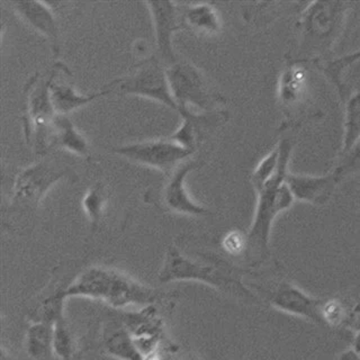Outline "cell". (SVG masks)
Returning <instances> with one entry per match:
<instances>
[{"mask_svg":"<svg viewBox=\"0 0 360 360\" xmlns=\"http://www.w3.org/2000/svg\"><path fill=\"white\" fill-rule=\"evenodd\" d=\"M337 360H360V354L354 348L348 349L341 352Z\"/></svg>","mask_w":360,"mask_h":360,"instance_id":"cell-33","label":"cell"},{"mask_svg":"<svg viewBox=\"0 0 360 360\" xmlns=\"http://www.w3.org/2000/svg\"><path fill=\"white\" fill-rule=\"evenodd\" d=\"M103 346L107 354L120 360H146L143 354L121 321H108L103 329Z\"/></svg>","mask_w":360,"mask_h":360,"instance_id":"cell-17","label":"cell"},{"mask_svg":"<svg viewBox=\"0 0 360 360\" xmlns=\"http://www.w3.org/2000/svg\"><path fill=\"white\" fill-rule=\"evenodd\" d=\"M106 90L110 93L141 96L178 110L169 86L167 68L155 56L142 62L131 76L110 82Z\"/></svg>","mask_w":360,"mask_h":360,"instance_id":"cell-7","label":"cell"},{"mask_svg":"<svg viewBox=\"0 0 360 360\" xmlns=\"http://www.w3.org/2000/svg\"><path fill=\"white\" fill-rule=\"evenodd\" d=\"M360 139V87L350 97L346 104L345 129L340 158L346 155Z\"/></svg>","mask_w":360,"mask_h":360,"instance_id":"cell-23","label":"cell"},{"mask_svg":"<svg viewBox=\"0 0 360 360\" xmlns=\"http://www.w3.org/2000/svg\"><path fill=\"white\" fill-rule=\"evenodd\" d=\"M151 13L157 39V56L166 68L177 62L172 49V35L174 32L185 27L181 6L170 1H149L146 3Z\"/></svg>","mask_w":360,"mask_h":360,"instance_id":"cell-10","label":"cell"},{"mask_svg":"<svg viewBox=\"0 0 360 360\" xmlns=\"http://www.w3.org/2000/svg\"><path fill=\"white\" fill-rule=\"evenodd\" d=\"M348 4L316 1L304 11L300 20L302 45L315 53L329 51L346 24Z\"/></svg>","mask_w":360,"mask_h":360,"instance_id":"cell-5","label":"cell"},{"mask_svg":"<svg viewBox=\"0 0 360 360\" xmlns=\"http://www.w3.org/2000/svg\"><path fill=\"white\" fill-rule=\"evenodd\" d=\"M50 140L51 143L73 152L75 155L89 157L88 141L65 115H56L54 118L51 127Z\"/></svg>","mask_w":360,"mask_h":360,"instance_id":"cell-19","label":"cell"},{"mask_svg":"<svg viewBox=\"0 0 360 360\" xmlns=\"http://www.w3.org/2000/svg\"><path fill=\"white\" fill-rule=\"evenodd\" d=\"M222 245L224 250L232 256L245 255L248 249L247 234L242 233L241 231H230L223 238Z\"/></svg>","mask_w":360,"mask_h":360,"instance_id":"cell-31","label":"cell"},{"mask_svg":"<svg viewBox=\"0 0 360 360\" xmlns=\"http://www.w3.org/2000/svg\"><path fill=\"white\" fill-rule=\"evenodd\" d=\"M105 204H106V196H105L104 187L101 184L91 187L87 194L84 195L82 207L94 228L97 226L99 219L103 217Z\"/></svg>","mask_w":360,"mask_h":360,"instance_id":"cell-26","label":"cell"},{"mask_svg":"<svg viewBox=\"0 0 360 360\" xmlns=\"http://www.w3.org/2000/svg\"><path fill=\"white\" fill-rule=\"evenodd\" d=\"M0 360H13V358H11V354L3 348V350H1V359Z\"/></svg>","mask_w":360,"mask_h":360,"instance_id":"cell-35","label":"cell"},{"mask_svg":"<svg viewBox=\"0 0 360 360\" xmlns=\"http://www.w3.org/2000/svg\"><path fill=\"white\" fill-rule=\"evenodd\" d=\"M185 27L196 33L215 35L221 31L222 24L219 13L210 4H194L181 7Z\"/></svg>","mask_w":360,"mask_h":360,"instance_id":"cell-20","label":"cell"},{"mask_svg":"<svg viewBox=\"0 0 360 360\" xmlns=\"http://www.w3.org/2000/svg\"><path fill=\"white\" fill-rule=\"evenodd\" d=\"M169 86L178 112L188 110V105L204 112H214L225 103L224 97L212 88L205 75L188 62H176L167 68Z\"/></svg>","mask_w":360,"mask_h":360,"instance_id":"cell-6","label":"cell"},{"mask_svg":"<svg viewBox=\"0 0 360 360\" xmlns=\"http://www.w3.org/2000/svg\"><path fill=\"white\" fill-rule=\"evenodd\" d=\"M179 112L183 116V124L170 139L185 149L194 152L198 143L223 125L229 118L228 112L223 110H214L205 114H194L189 110Z\"/></svg>","mask_w":360,"mask_h":360,"instance_id":"cell-14","label":"cell"},{"mask_svg":"<svg viewBox=\"0 0 360 360\" xmlns=\"http://www.w3.org/2000/svg\"><path fill=\"white\" fill-rule=\"evenodd\" d=\"M279 168L273 179L257 191V205L250 230L247 233L245 257L252 264L264 262L269 253L270 236L274 222L279 214L292 207L295 197L287 185L288 163L292 155V141L283 139L279 142Z\"/></svg>","mask_w":360,"mask_h":360,"instance_id":"cell-1","label":"cell"},{"mask_svg":"<svg viewBox=\"0 0 360 360\" xmlns=\"http://www.w3.org/2000/svg\"><path fill=\"white\" fill-rule=\"evenodd\" d=\"M65 297L90 298L114 309H123L155 305L159 295L155 290L141 284L121 270L106 266H91L79 274L65 288Z\"/></svg>","mask_w":360,"mask_h":360,"instance_id":"cell-2","label":"cell"},{"mask_svg":"<svg viewBox=\"0 0 360 360\" xmlns=\"http://www.w3.org/2000/svg\"><path fill=\"white\" fill-rule=\"evenodd\" d=\"M309 75L303 65L292 63L286 65L279 79L278 97L281 106L287 110L301 104L307 98Z\"/></svg>","mask_w":360,"mask_h":360,"instance_id":"cell-18","label":"cell"},{"mask_svg":"<svg viewBox=\"0 0 360 360\" xmlns=\"http://www.w3.org/2000/svg\"><path fill=\"white\" fill-rule=\"evenodd\" d=\"M115 152L129 160L152 167L166 174L176 170L194 153V151L185 149L170 138L129 144L117 148Z\"/></svg>","mask_w":360,"mask_h":360,"instance_id":"cell-9","label":"cell"},{"mask_svg":"<svg viewBox=\"0 0 360 360\" xmlns=\"http://www.w3.org/2000/svg\"><path fill=\"white\" fill-rule=\"evenodd\" d=\"M279 168V149L276 146L269 155L262 159L259 162L258 166L253 170L251 176V183H252L255 189H259L262 186L266 185L268 181L275 177V174L278 172Z\"/></svg>","mask_w":360,"mask_h":360,"instance_id":"cell-27","label":"cell"},{"mask_svg":"<svg viewBox=\"0 0 360 360\" xmlns=\"http://www.w3.org/2000/svg\"><path fill=\"white\" fill-rule=\"evenodd\" d=\"M122 322L134 338L144 358L159 352L163 340V322L155 305L127 313L122 318Z\"/></svg>","mask_w":360,"mask_h":360,"instance_id":"cell-13","label":"cell"},{"mask_svg":"<svg viewBox=\"0 0 360 360\" xmlns=\"http://www.w3.org/2000/svg\"><path fill=\"white\" fill-rule=\"evenodd\" d=\"M65 67L58 63L48 73H37L27 84L26 99L25 134L27 140L34 139L37 155H43L50 146L51 127L56 118V110L51 98V84Z\"/></svg>","mask_w":360,"mask_h":360,"instance_id":"cell-4","label":"cell"},{"mask_svg":"<svg viewBox=\"0 0 360 360\" xmlns=\"http://www.w3.org/2000/svg\"><path fill=\"white\" fill-rule=\"evenodd\" d=\"M25 348L33 359H44L53 354V324L34 321L26 331Z\"/></svg>","mask_w":360,"mask_h":360,"instance_id":"cell-22","label":"cell"},{"mask_svg":"<svg viewBox=\"0 0 360 360\" xmlns=\"http://www.w3.org/2000/svg\"><path fill=\"white\" fill-rule=\"evenodd\" d=\"M73 179V170L53 161H41L18 172L13 186L11 207L35 210L54 184Z\"/></svg>","mask_w":360,"mask_h":360,"instance_id":"cell-8","label":"cell"},{"mask_svg":"<svg viewBox=\"0 0 360 360\" xmlns=\"http://www.w3.org/2000/svg\"><path fill=\"white\" fill-rule=\"evenodd\" d=\"M358 172H360V139L346 155L340 158L339 165L332 172L338 181H341Z\"/></svg>","mask_w":360,"mask_h":360,"instance_id":"cell-29","label":"cell"},{"mask_svg":"<svg viewBox=\"0 0 360 360\" xmlns=\"http://www.w3.org/2000/svg\"><path fill=\"white\" fill-rule=\"evenodd\" d=\"M11 6L27 25L46 37L53 49L54 54L59 53V25L50 6L39 1H16L11 3Z\"/></svg>","mask_w":360,"mask_h":360,"instance_id":"cell-16","label":"cell"},{"mask_svg":"<svg viewBox=\"0 0 360 360\" xmlns=\"http://www.w3.org/2000/svg\"><path fill=\"white\" fill-rule=\"evenodd\" d=\"M65 288L56 290L53 295L46 298L39 305L37 311V319L34 321H42L48 323L54 324L59 319L63 318L65 311Z\"/></svg>","mask_w":360,"mask_h":360,"instance_id":"cell-25","label":"cell"},{"mask_svg":"<svg viewBox=\"0 0 360 360\" xmlns=\"http://www.w3.org/2000/svg\"><path fill=\"white\" fill-rule=\"evenodd\" d=\"M108 94H110L108 90L103 89L99 93L84 96L67 84H56L54 82L51 84V98L58 115H65L68 112L89 104L94 99L101 98Z\"/></svg>","mask_w":360,"mask_h":360,"instance_id":"cell-21","label":"cell"},{"mask_svg":"<svg viewBox=\"0 0 360 360\" xmlns=\"http://www.w3.org/2000/svg\"><path fill=\"white\" fill-rule=\"evenodd\" d=\"M196 168H198L196 161H186L169 174L168 180L163 185L160 194L165 210L188 217H206L211 214L207 208L195 202L186 189V177Z\"/></svg>","mask_w":360,"mask_h":360,"instance_id":"cell-11","label":"cell"},{"mask_svg":"<svg viewBox=\"0 0 360 360\" xmlns=\"http://www.w3.org/2000/svg\"><path fill=\"white\" fill-rule=\"evenodd\" d=\"M285 181L296 200L316 206L326 205L329 202L339 183L333 172L322 177L288 172Z\"/></svg>","mask_w":360,"mask_h":360,"instance_id":"cell-15","label":"cell"},{"mask_svg":"<svg viewBox=\"0 0 360 360\" xmlns=\"http://www.w3.org/2000/svg\"><path fill=\"white\" fill-rule=\"evenodd\" d=\"M348 303L341 298L322 300L321 318L326 326H341L346 323Z\"/></svg>","mask_w":360,"mask_h":360,"instance_id":"cell-28","label":"cell"},{"mask_svg":"<svg viewBox=\"0 0 360 360\" xmlns=\"http://www.w3.org/2000/svg\"><path fill=\"white\" fill-rule=\"evenodd\" d=\"M354 349L360 354V332H358L357 335L354 338Z\"/></svg>","mask_w":360,"mask_h":360,"instance_id":"cell-34","label":"cell"},{"mask_svg":"<svg viewBox=\"0 0 360 360\" xmlns=\"http://www.w3.org/2000/svg\"><path fill=\"white\" fill-rule=\"evenodd\" d=\"M158 279L162 284L174 281H198L219 292L245 303H257V297L242 281L240 274L219 259L196 262L184 256L177 248L169 247Z\"/></svg>","mask_w":360,"mask_h":360,"instance_id":"cell-3","label":"cell"},{"mask_svg":"<svg viewBox=\"0 0 360 360\" xmlns=\"http://www.w3.org/2000/svg\"><path fill=\"white\" fill-rule=\"evenodd\" d=\"M269 303L281 312L296 315L313 323L324 326L321 318L322 300L312 297L290 281H281L275 287V290L270 292Z\"/></svg>","mask_w":360,"mask_h":360,"instance_id":"cell-12","label":"cell"},{"mask_svg":"<svg viewBox=\"0 0 360 360\" xmlns=\"http://www.w3.org/2000/svg\"><path fill=\"white\" fill-rule=\"evenodd\" d=\"M76 352V341L65 316L53 324V354L60 360H72Z\"/></svg>","mask_w":360,"mask_h":360,"instance_id":"cell-24","label":"cell"},{"mask_svg":"<svg viewBox=\"0 0 360 360\" xmlns=\"http://www.w3.org/2000/svg\"><path fill=\"white\" fill-rule=\"evenodd\" d=\"M348 329L354 332H360V296L354 298L352 303H348L346 323Z\"/></svg>","mask_w":360,"mask_h":360,"instance_id":"cell-32","label":"cell"},{"mask_svg":"<svg viewBox=\"0 0 360 360\" xmlns=\"http://www.w3.org/2000/svg\"><path fill=\"white\" fill-rule=\"evenodd\" d=\"M360 61V50L356 51L354 53L347 54V56L339 58L335 61L330 62L326 65V72L330 77L332 82L337 84L339 89L342 90V84H341V77L345 69L352 67L356 62Z\"/></svg>","mask_w":360,"mask_h":360,"instance_id":"cell-30","label":"cell"}]
</instances>
